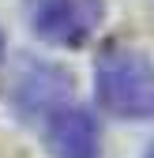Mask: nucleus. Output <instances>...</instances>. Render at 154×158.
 Masks as SVG:
<instances>
[{"mask_svg":"<svg viewBox=\"0 0 154 158\" xmlns=\"http://www.w3.org/2000/svg\"><path fill=\"white\" fill-rule=\"evenodd\" d=\"M98 102L113 117L124 121H150L154 117V64L143 53L109 45L94 72Z\"/></svg>","mask_w":154,"mask_h":158,"instance_id":"f257e3e1","label":"nucleus"},{"mask_svg":"<svg viewBox=\"0 0 154 158\" xmlns=\"http://www.w3.org/2000/svg\"><path fill=\"white\" fill-rule=\"evenodd\" d=\"M102 0H38L34 30L53 45H83L102 23Z\"/></svg>","mask_w":154,"mask_h":158,"instance_id":"f03ea898","label":"nucleus"},{"mask_svg":"<svg viewBox=\"0 0 154 158\" xmlns=\"http://www.w3.org/2000/svg\"><path fill=\"white\" fill-rule=\"evenodd\" d=\"M45 147L53 158H98L102 154L98 121L79 106L53 109L45 124Z\"/></svg>","mask_w":154,"mask_h":158,"instance_id":"7ed1b4c3","label":"nucleus"},{"mask_svg":"<svg viewBox=\"0 0 154 158\" xmlns=\"http://www.w3.org/2000/svg\"><path fill=\"white\" fill-rule=\"evenodd\" d=\"M0 60H4V38H0Z\"/></svg>","mask_w":154,"mask_h":158,"instance_id":"20e7f679","label":"nucleus"},{"mask_svg":"<svg viewBox=\"0 0 154 158\" xmlns=\"http://www.w3.org/2000/svg\"><path fill=\"white\" fill-rule=\"evenodd\" d=\"M150 158H154V151H150Z\"/></svg>","mask_w":154,"mask_h":158,"instance_id":"39448f33","label":"nucleus"}]
</instances>
